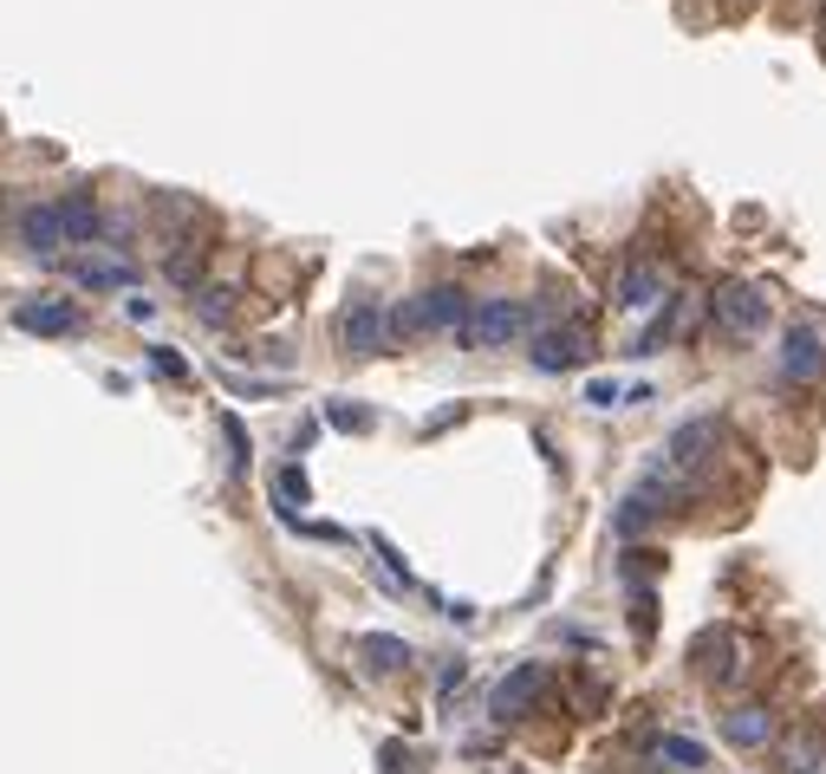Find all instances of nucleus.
<instances>
[{
  "label": "nucleus",
  "mask_w": 826,
  "mask_h": 774,
  "mask_svg": "<svg viewBox=\"0 0 826 774\" xmlns=\"http://www.w3.org/2000/svg\"><path fill=\"white\" fill-rule=\"evenodd\" d=\"M586 404H593V411H619V404H624V384H619V378H593V384H586Z\"/></svg>",
  "instance_id": "nucleus-22"
},
{
  "label": "nucleus",
  "mask_w": 826,
  "mask_h": 774,
  "mask_svg": "<svg viewBox=\"0 0 826 774\" xmlns=\"http://www.w3.org/2000/svg\"><path fill=\"white\" fill-rule=\"evenodd\" d=\"M221 436H228V449H235V469H248L254 443H248V429H241V417H221Z\"/></svg>",
  "instance_id": "nucleus-24"
},
{
  "label": "nucleus",
  "mask_w": 826,
  "mask_h": 774,
  "mask_svg": "<svg viewBox=\"0 0 826 774\" xmlns=\"http://www.w3.org/2000/svg\"><path fill=\"white\" fill-rule=\"evenodd\" d=\"M768 735H774V716H768V709H729V716H722V742H729V749H761Z\"/></svg>",
  "instance_id": "nucleus-15"
},
{
  "label": "nucleus",
  "mask_w": 826,
  "mask_h": 774,
  "mask_svg": "<svg viewBox=\"0 0 826 774\" xmlns=\"http://www.w3.org/2000/svg\"><path fill=\"white\" fill-rule=\"evenodd\" d=\"M358 664H365L371 677H391V671H404V664H411V644H404V637H391V632H371V637H358Z\"/></svg>",
  "instance_id": "nucleus-13"
},
{
  "label": "nucleus",
  "mask_w": 826,
  "mask_h": 774,
  "mask_svg": "<svg viewBox=\"0 0 826 774\" xmlns=\"http://www.w3.org/2000/svg\"><path fill=\"white\" fill-rule=\"evenodd\" d=\"M709 313H716V326H722L729 339H756L761 326H768V299H761V286H749V281H722L716 299H709Z\"/></svg>",
  "instance_id": "nucleus-3"
},
{
  "label": "nucleus",
  "mask_w": 826,
  "mask_h": 774,
  "mask_svg": "<svg viewBox=\"0 0 826 774\" xmlns=\"http://www.w3.org/2000/svg\"><path fill=\"white\" fill-rule=\"evenodd\" d=\"M20 248L40 254V261H53V254L66 248V228H59V209H53V203H33V209L20 215Z\"/></svg>",
  "instance_id": "nucleus-10"
},
{
  "label": "nucleus",
  "mask_w": 826,
  "mask_h": 774,
  "mask_svg": "<svg viewBox=\"0 0 826 774\" xmlns=\"http://www.w3.org/2000/svg\"><path fill=\"white\" fill-rule=\"evenodd\" d=\"M463 346L469 352H501V346H514L521 333H528V306L521 299H469V313H463Z\"/></svg>",
  "instance_id": "nucleus-1"
},
{
  "label": "nucleus",
  "mask_w": 826,
  "mask_h": 774,
  "mask_svg": "<svg viewBox=\"0 0 826 774\" xmlns=\"http://www.w3.org/2000/svg\"><path fill=\"white\" fill-rule=\"evenodd\" d=\"M59 209V228H66V241H98L105 235V215H98V203L78 189V196H66V203H53Z\"/></svg>",
  "instance_id": "nucleus-16"
},
{
  "label": "nucleus",
  "mask_w": 826,
  "mask_h": 774,
  "mask_svg": "<svg viewBox=\"0 0 826 774\" xmlns=\"http://www.w3.org/2000/svg\"><path fill=\"white\" fill-rule=\"evenodd\" d=\"M671 501H677V489L664 482V476H644L638 489L619 501V534H638V527H651L657 514H671Z\"/></svg>",
  "instance_id": "nucleus-9"
},
{
  "label": "nucleus",
  "mask_w": 826,
  "mask_h": 774,
  "mask_svg": "<svg viewBox=\"0 0 826 774\" xmlns=\"http://www.w3.org/2000/svg\"><path fill=\"white\" fill-rule=\"evenodd\" d=\"M463 313H469V293H463V286H423L416 299H404V306L391 313V339H398V333H404V339H416V333H456Z\"/></svg>",
  "instance_id": "nucleus-2"
},
{
  "label": "nucleus",
  "mask_w": 826,
  "mask_h": 774,
  "mask_svg": "<svg viewBox=\"0 0 826 774\" xmlns=\"http://www.w3.org/2000/svg\"><path fill=\"white\" fill-rule=\"evenodd\" d=\"M807 7H814V0H807Z\"/></svg>",
  "instance_id": "nucleus-26"
},
{
  "label": "nucleus",
  "mask_w": 826,
  "mask_h": 774,
  "mask_svg": "<svg viewBox=\"0 0 826 774\" xmlns=\"http://www.w3.org/2000/svg\"><path fill=\"white\" fill-rule=\"evenodd\" d=\"M13 319H20V333H78V306L72 299H33Z\"/></svg>",
  "instance_id": "nucleus-14"
},
{
  "label": "nucleus",
  "mask_w": 826,
  "mask_h": 774,
  "mask_svg": "<svg viewBox=\"0 0 826 774\" xmlns=\"http://www.w3.org/2000/svg\"><path fill=\"white\" fill-rule=\"evenodd\" d=\"M196 313H203V326H228L235 293H228V286H203V293H196Z\"/></svg>",
  "instance_id": "nucleus-20"
},
{
  "label": "nucleus",
  "mask_w": 826,
  "mask_h": 774,
  "mask_svg": "<svg viewBox=\"0 0 826 774\" xmlns=\"http://www.w3.org/2000/svg\"><path fill=\"white\" fill-rule=\"evenodd\" d=\"M696 657H703V671H709L716 684H736V664H742L736 632H722V625H716V632H703V637H696ZM742 671H749V664H742Z\"/></svg>",
  "instance_id": "nucleus-12"
},
{
  "label": "nucleus",
  "mask_w": 826,
  "mask_h": 774,
  "mask_svg": "<svg viewBox=\"0 0 826 774\" xmlns=\"http://www.w3.org/2000/svg\"><path fill=\"white\" fill-rule=\"evenodd\" d=\"M612 299H619L624 313H651V306H664V274L651 268V261H631L612 286Z\"/></svg>",
  "instance_id": "nucleus-11"
},
{
  "label": "nucleus",
  "mask_w": 826,
  "mask_h": 774,
  "mask_svg": "<svg viewBox=\"0 0 826 774\" xmlns=\"http://www.w3.org/2000/svg\"><path fill=\"white\" fill-rule=\"evenodd\" d=\"M541 697H547V664H514V671L488 690V716H494V722H521V716H534Z\"/></svg>",
  "instance_id": "nucleus-4"
},
{
  "label": "nucleus",
  "mask_w": 826,
  "mask_h": 774,
  "mask_svg": "<svg viewBox=\"0 0 826 774\" xmlns=\"http://www.w3.org/2000/svg\"><path fill=\"white\" fill-rule=\"evenodd\" d=\"M631 632H638V644H651V632H657V599H651V592H638V606H631Z\"/></svg>",
  "instance_id": "nucleus-23"
},
{
  "label": "nucleus",
  "mask_w": 826,
  "mask_h": 774,
  "mask_svg": "<svg viewBox=\"0 0 826 774\" xmlns=\"http://www.w3.org/2000/svg\"><path fill=\"white\" fill-rule=\"evenodd\" d=\"M326 423L358 436V429H371V411H365V404H351V397H333V404H326Z\"/></svg>",
  "instance_id": "nucleus-21"
},
{
  "label": "nucleus",
  "mask_w": 826,
  "mask_h": 774,
  "mask_svg": "<svg viewBox=\"0 0 826 774\" xmlns=\"http://www.w3.org/2000/svg\"><path fill=\"white\" fill-rule=\"evenodd\" d=\"M339 346L351 358H378L391 346V313H384L378 299H351L339 313Z\"/></svg>",
  "instance_id": "nucleus-5"
},
{
  "label": "nucleus",
  "mask_w": 826,
  "mask_h": 774,
  "mask_svg": "<svg viewBox=\"0 0 826 774\" xmlns=\"http://www.w3.org/2000/svg\"><path fill=\"white\" fill-rule=\"evenodd\" d=\"M274 494H280V514H286V521H293V508H306V469H300V462H286V469H280V482H274Z\"/></svg>",
  "instance_id": "nucleus-19"
},
{
  "label": "nucleus",
  "mask_w": 826,
  "mask_h": 774,
  "mask_svg": "<svg viewBox=\"0 0 826 774\" xmlns=\"http://www.w3.org/2000/svg\"><path fill=\"white\" fill-rule=\"evenodd\" d=\"M826 371V333L820 326H787L781 333V378H794V384H814Z\"/></svg>",
  "instance_id": "nucleus-6"
},
{
  "label": "nucleus",
  "mask_w": 826,
  "mask_h": 774,
  "mask_svg": "<svg viewBox=\"0 0 826 774\" xmlns=\"http://www.w3.org/2000/svg\"><path fill=\"white\" fill-rule=\"evenodd\" d=\"M722 443V417H696L684 423L677 436H671V449H664V462L651 469V476H671V469H696V462H709V449Z\"/></svg>",
  "instance_id": "nucleus-7"
},
{
  "label": "nucleus",
  "mask_w": 826,
  "mask_h": 774,
  "mask_svg": "<svg viewBox=\"0 0 826 774\" xmlns=\"http://www.w3.org/2000/svg\"><path fill=\"white\" fill-rule=\"evenodd\" d=\"M150 371H156V378H189V364L170 352V346H156V352H150Z\"/></svg>",
  "instance_id": "nucleus-25"
},
{
  "label": "nucleus",
  "mask_w": 826,
  "mask_h": 774,
  "mask_svg": "<svg viewBox=\"0 0 826 774\" xmlns=\"http://www.w3.org/2000/svg\"><path fill=\"white\" fill-rule=\"evenodd\" d=\"M657 755H664L671 768H684V774H703V768H709V749H703L696 735H664V742H657Z\"/></svg>",
  "instance_id": "nucleus-18"
},
{
  "label": "nucleus",
  "mask_w": 826,
  "mask_h": 774,
  "mask_svg": "<svg viewBox=\"0 0 826 774\" xmlns=\"http://www.w3.org/2000/svg\"><path fill=\"white\" fill-rule=\"evenodd\" d=\"M72 281L91 286V293H111V286H138V268L131 261H78Z\"/></svg>",
  "instance_id": "nucleus-17"
},
{
  "label": "nucleus",
  "mask_w": 826,
  "mask_h": 774,
  "mask_svg": "<svg viewBox=\"0 0 826 774\" xmlns=\"http://www.w3.org/2000/svg\"><path fill=\"white\" fill-rule=\"evenodd\" d=\"M593 352V339H586V326H547V333H534V371H573L579 358Z\"/></svg>",
  "instance_id": "nucleus-8"
}]
</instances>
